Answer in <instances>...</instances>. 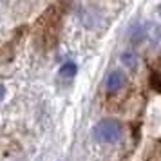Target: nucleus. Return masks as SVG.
Wrapping results in <instances>:
<instances>
[{
  "label": "nucleus",
  "instance_id": "obj_1",
  "mask_svg": "<svg viewBox=\"0 0 161 161\" xmlns=\"http://www.w3.org/2000/svg\"><path fill=\"white\" fill-rule=\"evenodd\" d=\"M121 132H123V129H121L119 121H116V119H102L94 127L92 134H94V139L100 141V143H116L121 138Z\"/></svg>",
  "mask_w": 161,
  "mask_h": 161
},
{
  "label": "nucleus",
  "instance_id": "obj_2",
  "mask_svg": "<svg viewBox=\"0 0 161 161\" xmlns=\"http://www.w3.org/2000/svg\"><path fill=\"white\" fill-rule=\"evenodd\" d=\"M105 85H107V91H109V92H118V91L125 85V74L121 73V71H112V73L107 76Z\"/></svg>",
  "mask_w": 161,
  "mask_h": 161
},
{
  "label": "nucleus",
  "instance_id": "obj_3",
  "mask_svg": "<svg viewBox=\"0 0 161 161\" xmlns=\"http://www.w3.org/2000/svg\"><path fill=\"white\" fill-rule=\"evenodd\" d=\"M76 71H78V67H76L74 62H65L64 65L60 67V76L62 78H73L76 74Z\"/></svg>",
  "mask_w": 161,
  "mask_h": 161
},
{
  "label": "nucleus",
  "instance_id": "obj_6",
  "mask_svg": "<svg viewBox=\"0 0 161 161\" xmlns=\"http://www.w3.org/2000/svg\"><path fill=\"white\" fill-rule=\"evenodd\" d=\"M4 94H6V87H4V85H2V83H0V100H2V98H4Z\"/></svg>",
  "mask_w": 161,
  "mask_h": 161
},
{
  "label": "nucleus",
  "instance_id": "obj_4",
  "mask_svg": "<svg viewBox=\"0 0 161 161\" xmlns=\"http://www.w3.org/2000/svg\"><path fill=\"white\" fill-rule=\"evenodd\" d=\"M121 62H123L129 69H136V65H138V60H136V56H134L132 53H125L123 56H121Z\"/></svg>",
  "mask_w": 161,
  "mask_h": 161
},
{
  "label": "nucleus",
  "instance_id": "obj_5",
  "mask_svg": "<svg viewBox=\"0 0 161 161\" xmlns=\"http://www.w3.org/2000/svg\"><path fill=\"white\" fill-rule=\"evenodd\" d=\"M150 85H152L154 91L161 92V73L159 71H154V73L150 74Z\"/></svg>",
  "mask_w": 161,
  "mask_h": 161
}]
</instances>
